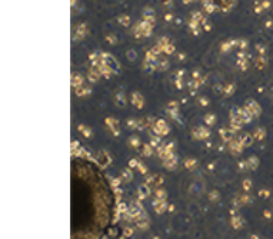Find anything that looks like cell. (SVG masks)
I'll use <instances>...</instances> for the list:
<instances>
[{
	"label": "cell",
	"instance_id": "3",
	"mask_svg": "<svg viewBox=\"0 0 273 239\" xmlns=\"http://www.w3.org/2000/svg\"><path fill=\"white\" fill-rule=\"evenodd\" d=\"M156 129H157V132H162V135H165L166 132H167V126L165 125L163 120H159L157 123H156Z\"/></svg>",
	"mask_w": 273,
	"mask_h": 239
},
{
	"label": "cell",
	"instance_id": "2",
	"mask_svg": "<svg viewBox=\"0 0 273 239\" xmlns=\"http://www.w3.org/2000/svg\"><path fill=\"white\" fill-rule=\"evenodd\" d=\"M133 103H135L137 108H142L143 106V99L139 93H133Z\"/></svg>",
	"mask_w": 273,
	"mask_h": 239
},
{
	"label": "cell",
	"instance_id": "7",
	"mask_svg": "<svg viewBox=\"0 0 273 239\" xmlns=\"http://www.w3.org/2000/svg\"><path fill=\"white\" fill-rule=\"evenodd\" d=\"M186 166H187V168H190V166H195V160H190V159H189V160L186 162Z\"/></svg>",
	"mask_w": 273,
	"mask_h": 239
},
{
	"label": "cell",
	"instance_id": "5",
	"mask_svg": "<svg viewBox=\"0 0 273 239\" xmlns=\"http://www.w3.org/2000/svg\"><path fill=\"white\" fill-rule=\"evenodd\" d=\"M79 129H80V130H83V132H84V133H83L84 136H90V132H89L87 129L84 128V126H79Z\"/></svg>",
	"mask_w": 273,
	"mask_h": 239
},
{
	"label": "cell",
	"instance_id": "6",
	"mask_svg": "<svg viewBox=\"0 0 273 239\" xmlns=\"http://www.w3.org/2000/svg\"><path fill=\"white\" fill-rule=\"evenodd\" d=\"M206 120H207V123H209V125H212V123H213L212 120H215V116H213V114H209V116H206Z\"/></svg>",
	"mask_w": 273,
	"mask_h": 239
},
{
	"label": "cell",
	"instance_id": "4",
	"mask_svg": "<svg viewBox=\"0 0 273 239\" xmlns=\"http://www.w3.org/2000/svg\"><path fill=\"white\" fill-rule=\"evenodd\" d=\"M155 208H156V211L162 212L163 209H165V203H163V201H157V202L155 203Z\"/></svg>",
	"mask_w": 273,
	"mask_h": 239
},
{
	"label": "cell",
	"instance_id": "1",
	"mask_svg": "<svg viewBox=\"0 0 273 239\" xmlns=\"http://www.w3.org/2000/svg\"><path fill=\"white\" fill-rule=\"evenodd\" d=\"M107 125L112 128V130L115 132V135H119V125L115 119H107Z\"/></svg>",
	"mask_w": 273,
	"mask_h": 239
}]
</instances>
